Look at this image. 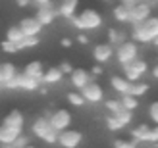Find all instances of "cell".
I'll return each instance as SVG.
<instances>
[{"label":"cell","instance_id":"cell-16","mask_svg":"<svg viewBox=\"0 0 158 148\" xmlns=\"http://www.w3.org/2000/svg\"><path fill=\"white\" fill-rule=\"evenodd\" d=\"M56 15H58V12L54 10V6H48V8H39L37 14H35V19H37V21L44 27V25H50V23L56 19Z\"/></svg>","mask_w":158,"mask_h":148},{"label":"cell","instance_id":"cell-9","mask_svg":"<svg viewBox=\"0 0 158 148\" xmlns=\"http://www.w3.org/2000/svg\"><path fill=\"white\" fill-rule=\"evenodd\" d=\"M81 141H83V133H79L75 129H68L58 137V144L62 148H77L81 144Z\"/></svg>","mask_w":158,"mask_h":148},{"label":"cell","instance_id":"cell-5","mask_svg":"<svg viewBox=\"0 0 158 148\" xmlns=\"http://www.w3.org/2000/svg\"><path fill=\"white\" fill-rule=\"evenodd\" d=\"M114 56H116L118 62H120V66H125V64H129V62L139 58V46H137L135 41H127V42L118 46Z\"/></svg>","mask_w":158,"mask_h":148},{"label":"cell","instance_id":"cell-42","mask_svg":"<svg viewBox=\"0 0 158 148\" xmlns=\"http://www.w3.org/2000/svg\"><path fill=\"white\" fill-rule=\"evenodd\" d=\"M33 0H15V4H18L19 8H25V6H29Z\"/></svg>","mask_w":158,"mask_h":148},{"label":"cell","instance_id":"cell-49","mask_svg":"<svg viewBox=\"0 0 158 148\" xmlns=\"http://www.w3.org/2000/svg\"><path fill=\"white\" fill-rule=\"evenodd\" d=\"M27 148H37V146H33V144H29V146H27Z\"/></svg>","mask_w":158,"mask_h":148},{"label":"cell","instance_id":"cell-33","mask_svg":"<svg viewBox=\"0 0 158 148\" xmlns=\"http://www.w3.org/2000/svg\"><path fill=\"white\" fill-rule=\"evenodd\" d=\"M106 127L110 131H120V129H123V125L114 118V115H108V118H106Z\"/></svg>","mask_w":158,"mask_h":148},{"label":"cell","instance_id":"cell-8","mask_svg":"<svg viewBox=\"0 0 158 148\" xmlns=\"http://www.w3.org/2000/svg\"><path fill=\"white\" fill-rule=\"evenodd\" d=\"M50 125L52 129L56 131V133H64V131L69 129V125H72V114H69L68 110H56V112H52L50 115Z\"/></svg>","mask_w":158,"mask_h":148},{"label":"cell","instance_id":"cell-19","mask_svg":"<svg viewBox=\"0 0 158 148\" xmlns=\"http://www.w3.org/2000/svg\"><path fill=\"white\" fill-rule=\"evenodd\" d=\"M41 83H43L41 79L27 77L25 73H19V75H18V85H19V89H23V90H37Z\"/></svg>","mask_w":158,"mask_h":148},{"label":"cell","instance_id":"cell-7","mask_svg":"<svg viewBox=\"0 0 158 148\" xmlns=\"http://www.w3.org/2000/svg\"><path fill=\"white\" fill-rule=\"evenodd\" d=\"M151 12H152V4L151 2H141L137 6H133L131 12H129V23L133 27L141 25L143 21H147L151 18Z\"/></svg>","mask_w":158,"mask_h":148},{"label":"cell","instance_id":"cell-35","mask_svg":"<svg viewBox=\"0 0 158 148\" xmlns=\"http://www.w3.org/2000/svg\"><path fill=\"white\" fill-rule=\"evenodd\" d=\"M2 50L4 52H8V54H15V52H19L18 50V44H14V42H10V41H2Z\"/></svg>","mask_w":158,"mask_h":148},{"label":"cell","instance_id":"cell-30","mask_svg":"<svg viewBox=\"0 0 158 148\" xmlns=\"http://www.w3.org/2000/svg\"><path fill=\"white\" fill-rule=\"evenodd\" d=\"M39 44V37H25L23 41L18 44V50H25V48H33Z\"/></svg>","mask_w":158,"mask_h":148},{"label":"cell","instance_id":"cell-2","mask_svg":"<svg viewBox=\"0 0 158 148\" xmlns=\"http://www.w3.org/2000/svg\"><path fill=\"white\" fill-rule=\"evenodd\" d=\"M72 21L81 31H93L102 25V15L93 8H85V10H81V14H75V18Z\"/></svg>","mask_w":158,"mask_h":148},{"label":"cell","instance_id":"cell-50","mask_svg":"<svg viewBox=\"0 0 158 148\" xmlns=\"http://www.w3.org/2000/svg\"><path fill=\"white\" fill-rule=\"evenodd\" d=\"M104 2H108V0H104Z\"/></svg>","mask_w":158,"mask_h":148},{"label":"cell","instance_id":"cell-39","mask_svg":"<svg viewBox=\"0 0 158 148\" xmlns=\"http://www.w3.org/2000/svg\"><path fill=\"white\" fill-rule=\"evenodd\" d=\"M33 2L39 8H48V6H52V0H33Z\"/></svg>","mask_w":158,"mask_h":148},{"label":"cell","instance_id":"cell-10","mask_svg":"<svg viewBox=\"0 0 158 148\" xmlns=\"http://www.w3.org/2000/svg\"><path fill=\"white\" fill-rule=\"evenodd\" d=\"M114 54H116V50H114V46L110 44V42H100V44H97L93 48V58H94V62H97L98 66L110 62Z\"/></svg>","mask_w":158,"mask_h":148},{"label":"cell","instance_id":"cell-28","mask_svg":"<svg viewBox=\"0 0 158 148\" xmlns=\"http://www.w3.org/2000/svg\"><path fill=\"white\" fill-rule=\"evenodd\" d=\"M66 98H68V102L72 104V106H77V108L85 106V98H83L81 92H68Z\"/></svg>","mask_w":158,"mask_h":148},{"label":"cell","instance_id":"cell-48","mask_svg":"<svg viewBox=\"0 0 158 148\" xmlns=\"http://www.w3.org/2000/svg\"><path fill=\"white\" fill-rule=\"evenodd\" d=\"M145 2H151V4H154V2H158V0H145Z\"/></svg>","mask_w":158,"mask_h":148},{"label":"cell","instance_id":"cell-46","mask_svg":"<svg viewBox=\"0 0 158 148\" xmlns=\"http://www.w3.org/2000/svg\"><path fill=\"white\" fill-rule=\"evenodd\" d=\"M152 44H154V46H156V48H158V37L154 38V41H152Z\"/></svg>","mask_w":158,"mask_h":148},{"label":"cell","instance_id":"cell-4","mask_svg":"<svg viewBox=\"0 0 158 148\" xmlns=\"http://www.w3.org/2000/svg\"><path fill=\"white\" fill-rule=\"evenodd\" d=\"M122 67H123V77L129 83H139L141 77H143L147 73V69H148L147 62L143 58H137V60H133V62H129V64H125Z\"/></svg>","mask_w":158,"mask_h":148},{"label":"cell","instance_id":"cell-41","mask_svg":"<svg viewBox=\"0 0 158 148\" xmlns=\"http://www.w3.org/2000/svg\"><path fill=\"white\" fill-rule=\"evenodd\" d=\"M77 42H79V44H89V37L79 33V35H77Z\"/></svg>","mask_w":158,"mask_h":148},{"label":"cell","instance_id":"cell-21","mask_svg":"<svg viewBox=\"0 0 158 148\" xmlns=\"http://www.w3.org/2000/svg\"><path fill=\"white\" fill-rule=\"evenodd\" d=\"M108 41L112 46H120L123 42H127V33L123 29H108Z\"/></svg>","mask_w":158,"mask_h":148},{"label":"cell","instance_id":"cell-37","mask_svg":"<svg viewBox=\"0 0 158 148\" xmlns=\"http://www.w3.org/2000/svg\"><path fill=\"white\" fill-rule=\"evenodd\" d=\"M58 67H60V71L64 73V75H72V73H73V67H72V64H69V62H62Z\"/></svg>","mask_w":158,"mask_h":148},{"label":"cell","instance_id":"cell-32","mask_svg":"<svg viewBox=\"0 0 158 148\" xmlns=\"http://www.w3.org/2000/svg\"><path fill=\"white\" fill-rule=\"evenodd\" d=\"M114 148H137L135 141H127V138H116Z\"/></svg>","mask_w":158,"mask_h":148},{"label":"cell","instance_id":"cell-23","mask_svg":"<svg viewBox=\"0 0 158 148\" xmlns=\"http://www.w3.org/2000/svg\"><path fill=\"white\" fill-rule=\"evenodd\" d=\"M0 69H2V77H4V83H8V81L15 79V77L19 75L18 67H15V66L12 64V62H2V64H0Z\"/></svg>","mask_w":158,"mask_h":148},{"label":"cell","instance_id":"cell-6","mask_svg":"<svg viewBox=\"0 0 158 148\" xmlns=\"http://www.w3.org/2000/svg\"><path fill=\"white\" fill-rule=\"evenodd\" d=\"M131 137L135 138V142H158V125L148 127L147 123H141L137 129L131 131Z\"/></svg>","mask_w":158,"mask_h":148},{"label":"cell","instance_id":"cell-24","mask_svg":"<svg viewBox=\"0 0 158 148\" xmlns=\"http://www.w3.org/2000/svg\"><path fill=\"white\" fill-rule=\"evenodd\" d=\"M23 38H25V35H23V31L19 29V25H14L6 31V41H10L14 44H19Z\"/></svg>","mask_w":158,"mask_h":148},{"label":"cell","instance_id":"cell-36","mask_svg":"<svg viewBox=\"0 0 158 148\" xmlns=\"http://www.w3.org/2000/svg\"><path fill=\"white\" fill-rule=\"evenodd\" d=\"M148 115H151V119L158 125V100L151 104V108H148Z\"/></svg>","mask_w":158,"mask_h":148},{"label":"cell","instance_id":"cell-22","mask_svg":"<svg viewBox=\"0 0 158 148\" xmlns=\"http://www.w3.org/2000/svg\"><path fill=\"white\" fill-rule=\"evenodd\" d=\"M64 79V73L60 71V67H48L43 75V83L44 85H54V83H60Z\"/></svg>","mask_w":158,"mask_h":148},{"label":"cell","instance_id":"cell-27","mask_svg":"<svg viewBox=\"0 0 158 148\" xmlns=\"http://www.w3.org/2000/svg\"><path fill=\"white\" fill-rule=\"evenodd\" d=\"M122 106L125 108V110H129V112H133L135 108L139 106V98H135V96H131V94H125V96H122Z\"/></svg>","mask_w":158,"mask_h":148},{"label":"cell","instance_id":"cell-31","mask_svg":"<svg viewBox=\"0 0 158 148\" xmlns=\"http://www.w3.org/2000/svg\"><path fill=\"white\" fill-rule=\"evenodd\" d=\"M104 106L108 108V112L112 114V115H116L118 112H122V110H123V106H122L120 100H106V104H104Z\"/></svg>","mask_w":158,"mask_h":148},{"label":"cell","instance_id":"cell-20","mask_svg":"<svg viewBox=\"0 0 158 148\" xmlns=\"http://www.w3.org/2000/svg\"><path fill=\"white\" fill-rule=\"evenodd\" d=\"M23 73H25L27 77H33V79H41L43 81V75H44V69H43V64L41 62H29V64L25 66V69H23Z\"/></svg>","mask_w":158,"mask_h":148},{"label":"cell","instance_id":"cell-14","mask_svg":"<svg viewBox=\"0 0 158 148\" xmlns=\"http://www.w3.org/2000/svg\"><path fill=\"white\" fill-rule=\"evenodd\" d=\"M69 77H72V85L79 90H83L89 83H93V75H91V71H87V69H73V73Z\"/></svg>","mask_w":158,"mask_h":148},{"label":"cell","instance_id":"cell-44","mask_svg":"<svg viewBox=\"0 0 158 148\" xmlns=\"http://www.w3.org/2000/svg\"><path fill=\"white\" fill-rule=\"evenodd\" d=\"M152 77H154V79H158V64L152 67Z\"/></svg>","mask_w":158,"mask_h":148},{"label":"cell","instance_id":"cell-15","mask_svg":"<svg viewBox=\"0 0 158 148\" xmlns=\"http://www.w3.org/2000/svg\"><path fill=\"white\" fill-rule=\"evenodd\" d=\"M77 6H79L77 0H60V6L56 8V12H58V15H62V18H66V19H73L75 12H77Z\"/></svg>","mask_w":158,"mask_h":148},{"label":"cell","instance_id":"cell-11","mask_svg":"<svg viewBox=\"0 0 158 148\" xmlns=\"http://www.w3.org/2000/svg\"><path fill=\"white\" fill-rule=\"evenodd\" d=\"M81 94H83V98H85V102L97 104V102H100V100L104 98V90H102V87H100L97 81H93V83H89V85H87V87L81 90Z\"/></svg>","mask_w":158,"mask_h":148},{"label":"cell","instance_id":"cell-34","mask_svg":"<svg viewBox=\"0 0 158 148\" xmlns=\"http://www.w3.org/2000/svg\"><path fill=\"white\" fill-rule=\"evenodd\" d=\"M29 144H31V137H27V135H21L19 138H15V142H14L15 148H27Z\"/></svg>","mask_w":158,"mask_h":148},{"label":"cell","instance_id":"cell-13","mask_svg":"<svg viewBox=\"0 0 158 148\" xmlns=\"http://www.w3.org/2000/svg\"><path fill=\"white\" fill-rule=\"evenodd\" d=\"M19 29L23 31L25 37H39V33L43 31V25L35 18H23L19 21Z\"/></svg>","mask_w":158,"mask_h":148},{"label":"cell","instance_id":"cell-26","mask_svg":"<svg viewBox=\"0 0 158 148\" xmlns=\"http://www.w3.org/2000/svg\"><path fill=\"white\" fill-rule=\"evenodd\" d=\"M147 90H148V85L139 81V83H131V87H129V94H131V96H135V98H139V96L147 94Z\"/></svg>","mask_w":158,"mask_h":148},{"label":"cell","instance_id":"cell-3","mask_svg":"<svg viewBox=\"0 0 158 148\" xmlns=\"http://www.w3.org/2000/svg\"><path fill=\"white\" fill-rule=\"evenodd\" d=\"M31 131H33L35 137H39L41 141L48 142V144L58 142V137H60V133H56V131L52 129L50 119H46L44 115H41V118H35L33 125H31Z\"/></svg>","mask_w":158,"mask_h":148},{"label":"cell","instance_id":"cell-18","mask_svg":"<svg viewBox=\"0 0 158 148\" xmlns=\"http://www.w3.org/2000/svg\"><path fill=\"white\" fill-rule=\"evenodd\" d=\"M23 123H25V119H23V114H21L19 110H12V112L2 119V125L14 127V129H23Z\"/></svg>","mask_w":158,"mask_h":148},{"label":"cell","instance_id":"cell-12","mask_svg":"<svg viewBox=\"0 0 158 148\" xmlns=\"http://www.w3.org/2000/svg\"><path fill=\"white\" fill-rule=\"evenodd\" d=\"M23 129H14V127H8L0 123V146H8V144H14L15 138H19L23 133Z\"/></svg>","mask_w":158,"mask_h":148},{"label":"cell","instance_id":"cell-47","mask_svg":"<svg viewBox=\"0 0 158 148\" xmlns=\"http://www.w3.org/2000/svg\"><path fill=\"white\" fill-rule=\"evenodd\" d=\"M0 148H15L14 144H8V146H0Z\"/></svg>","mask_w":158,"mask_h":148},{"label":"cell","instance_id":"cell-40","mask_svg":"<svg viewBox=\"0 0 158 148\" xmlns=\"http://www.w3.org/2000/svg\"><path fill=\"white\" fill-rule=\"evenodd\" d=\"M4 87H6V89H19L18 77H15V79H12V81H8V83H4Z\"/></svg>","mask_w":158,"mask_h":148},{"label":"cell","instance_id":"cell-38","mask_svg":"<svg viewBox=\"0 0 158 148\" xmlns=\"http://www.w3.org/2000/svg\"><path fill=\"white\" fill-rule=\"evenodd\" d=\"M102 73H104V69H102V66L94 64V66H93V69H91V75L94 77V75H102Z\"/></svg>","mask_w":158,"mask_h":148},{"label":"cell","instance_id":"cell-43","mask_svg":"<svg viewBox=\"0 0 158 148\" xmlns=\"http://www.w3.org/2000/svg\"><path fill=\"white\" fill-rule=\"evenodd\" d=\"M60 44H62V46H66V48H69V46H72V41H69V38H62Z\"/></svg>","mask_w":158,"mask_h":148},{"label":"cell","instance_id":"cell-1","mask_svg":"<svg viewBox=\"0 0 158 148\" xmlns=\"http://www.w3.org/2000/svg\"><path fill=\"white\" fill-rule=\"evenodd\" d=\"M131 37L135 42H152L154 38L158 37V18L156 15H151L147 21H143L141 25L133 27Z\"/></svg>","mask_w":158,"mask_h":148},{"label":"cell","instance_id":"cell-45","mask_svg":"<svg viewBox=\"0 0 158 148\" xmlns=\"http://www.w3.org/2000/svg\"><path fill=\"white\" fill-rule=\"evenodd\" d=\"M0 85H4V77H2V69H0Z\"/></svg>","mask_w":158,"mask_h":148},{"label":"cell","instance_id":"cell-29","mask_svg":"<svg viewBox=\"0 0 158 148\" xmlns=\"http://www.w3.org/2000/svg\"><path fill=\"white\" fill-rule=\"evenodd\" d=\"M114 118H116V119H118V121H120L122 125L125 127L127 123H131V119H133V114H131L129 110H125V108H123V110H122V112H118V114L114 115Z\"/></svg>","mask_w":158,"mask_h":148},{"label":"cell","instance_id":"cell-17","mask_svg":"<svg viewBox=\"0 0 158 148\" xmlns=\"http://www.w3.org/2000/svg\"><path fill=\"white\" fill-rule=\"evenodd\" d=\"M110 87H112L116 92H120L122 96H125V94H129L131 83L125 79L123 75H112V77H110Z\"/></svg>","mask_w":158,"mask_h":148},{"label":"cell","instance_id":"cell-25","mask_svg":"<svg viewBox=\"0 0 158 148\" xmlns=\"http://www.w3.org/2000/svg\"><path fill=\"white\" fill-rule=\"evenodd\" d=\"M129 12H131V8L120 4V6L114 8V18L120 21V23H129Z\"/></svg>","mask_w":158,"mask_h":148}]
</instances>
